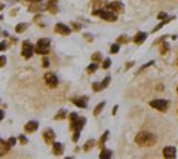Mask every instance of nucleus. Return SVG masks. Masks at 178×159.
Returning <instances> with one entry per match:
<instances>
[{"label":"nucleus","instance_id":"f257e3e1","mask_svg":"<svg viewBox=\"0 0 178 159\" xmlns=\"http://www.w3.org/2000/svg\"><path fill=\"white\" fill-rule=\"evenodd\" d=\"M135 143L138 146H141V147H151L156 143V136L151 134V132H147V131L138 132L137 137H135Z\"/></svg>","mask_w":178,"mask_h":159},{"label":"nucleus","instance_id":"f03ea898","mask_svg":"<svg viewBox=\"0 0 178 159\" xmlns=\"http://www.w3.org/2000/svg\"><path fill=\"white\" fill-rule=\"evenodd\" d=\"M94 13H95V15H100V18L105 20V21H110V23H113V21L117 20V13L113 11L111 8H109V6L102 8V9H100V11H95Z\"/></svg>","mask_w":178,"mask_h":159},{"label":"nucleus","instance_id":"7ed1b4c3","mask_svg":"<svg viewBox=\"0 0 178 159\" xmlns=\"http://www.w3.org/2000/svg\"><path fill=\"white\" fill-rule=\"evenodd\" d=\"M51 49V40L49 39H40L36 45V52L40 55H48Z\"/></svg>","mask_w":178,"mask_h":159},{"label":"nucleus","instance_id":"20e7f679","mask_svg":"<svg viewBox=\"0 0 178 159\" xmlns=\"http://www.w3.org/2000/svg\"><path fill=\"white\" fill-rule=\"evenodd\" d=\"M150 106H151L153 109H157L159 112H166L168 101L166 100H153V101L150 103Z\"/></svg>","mask_w":178,"mask_h":159},{"label":"nucleus","instance_id":"39448f33","mask_svg":"<svg viewBox=\"0 0 178 159\" xmlns=\"http://www.w3.org/2000/svg\"><path fill=\"white\" fill-rule=\"evenodd\" d=\"M34 54V48L30 42H24L22 43V57L24 58H30Z\"/></svg>","mask_w":178,"mask_h":159},{"label":"nucleus","instance_id":"423d86ee","mask_svg":"<svg viewBox=\"0 0 178 159\" xmlns=\"http://www.w3.org/2000/svg\"><path fill=\"white\" fill-rule=\"evenodd\" d=\"M44 82H46V85L49 88H55L56 85H58V78L54 73H46L44 74Z\"/></svg>","mask_w":178,"mask_h":159},{"label":"nucleus","instance_id":"0eeeda50","mask_svg":"<svg viewBox=\"0 0 178 159\" xmlns=\"http://www.w3.org/2000/svg\"><path fill=\"white\" fill-rule=\"evenodd\" d=\"M163 156L166 159H175V156H177V149L174 147V146H166V147L163 149Z\"/></svg>","mask_w":178,"mask_h":159},{"label":"nucleus","instance_id":"6e6552de","mask_svg":"<svg viewBox=\"0 0 178 159\" xmlns=\"http://www.w3.org/2000/svg\"><path fill=\"white\" fill-rule=\"evenodd\" d=\"M55 31H56V33H59V34H62V36H68V34L71 33V30L68 28V25H66V24H61V23H58L55 25Z\"/></svg>","mask_w":178,"mask_h":159},{"label":"nucleus","instance_id":"1a4fd4ad","mask_svg":"<svg viewBox=\"0 0 178 159\" xmlns=\"http://www.w3.org/2000/svg\"><path fill=\"white\" fill-rule=\"evenodd\" d=\"M43 138H44V141H46V143H49V144L52 143V144H54V140H55V132H54L52 129H46V131H44V134H43Z\"/></svg>","mask_w":178,"mask_h":159},{"label":"nucleus","instance_id":"9d476101","mask_svg":"<svg viewBox=\"0 0 178 159\" xmlns=\"http://www.w3.org/2000/svg\"><path fill=\"white\" fill-rule=\"evenodd\" d=\"M9 149H11L9 143H6L5 140H2V138H0V158H2V156H5V155L9 152Z\"/></svg>","mask_w":178,"mask_h":159},{"label":"nucleus","instance_id":"9b49d317","mask_svg":"<svg viewBox=\"0 0 178 159\" xmlns=\"http://www.w3.org/2000/svg\"><path fill=\"white\" fill-rule=\"evenodd\" d=\"M109 8H111V9L116 12V13L123 11V5L120 3V2H113V3H110V5H109Z\"/></svg>","mask_w":178,"mask_h":159},{"label":"nucleus","instance_id":"f8f14e48","mask_svg":"<svg viewBox=\"0 0 178 159\" xmlns=\"http://www.w3.org/2000/svg\"><path fill=\"white\" fill-rule=\"evenodd\" d=\"M37 122H34V121H31V122H28L27 125H25V132H34L36 129H37Z\"/></svg>","mask_w":178,"mask_h":159},{"label":"nucleus","instance_id":"ddd939ff","mask_svg":"<svg viewBox=\"0 0 178 159\" xmlns=\"http://www.w3.org/2000/svg\"><path fill=\"white\" fill-rule=\"evenodd\" d=\"M145 39H147V34L145 33H138L135 37H134V42H135V43H138V45H141Z\"/></svg>","mask_w":178,"mask_h":159},{"label":"nucleus","instance_id":"4468645a","mask_svg":"<svg viewBox=\"0 0 178 159\" xmlns=\"http://www.w3.org/2000/svg\"><path fill=\"white\" fill-rule=\"evenodd\" d=\"M52 152H54V155H62V144L61 143H54Z\"/></svg>","mask_w":178,"mask_h":159},{"label":"nucleus","instance_id":"2eb2a0df","mask_svg":"<svg viewBox=\"0 0 178 159\" xmlns=\"http://www.w3.org/2000/svg\"><path fill=\"white\" fill-rule=\"evenodd\" d=\"M111 158V150H107V149H102L101 150L100 159H110Z\"/></svg>","mask_w":178,"mask_h":159},{"label":"nucleus","instance_id":"dca6fc26","mask_svg":"<svg viewBox=\"0 0 178 159\" xmlns=\"http://www.w3.org/2000/svg\"><path fill=\"white\" fill-rule=\"evenodd\" d=\"M73 103H74L77 107H80V109H85V107H86V101H83V100H77V98H76V100H73Z\"/></svg>","mask_w":178,"mask_h":159},{"label":"nucleus","instance_id":"f3484780","mask_svg":"<svg viewBox=\"0 0 178 159\" xmlns=\"http://www.w3.org/2000/svg\"><path fill=\"white\" fill-rule=\"evenodd\" d=\"M104 106H105V103H101V104H98V106L95 107V110H94V114H95V116H98V114L101 113V110L104 109Z\"/></svg>","mask_w":178,"mask_h":159},{"label":"nucleus","instance_id":"a211bd4d","mask_svg":"<svg viewBox=\"0 0 178 159\" xmlns=\"http://www.w3.org/2000/svg\"><path fill=\"white\" fill-rule=\"evenodd\" d=\"M107 138H109V131H105V132H104V136H102V138L100 140V147H101V150L104 149V143H105V140H107Z\"/></svg>","mask_w":178,"mask_h":159},{"label":"nucleus","instance_id":"6ab92c4d","mask_svg":"<svg viewBox=\"0 0 178 159\" xmlns=\"http://www.w3.org/2000/svg\"><path fill=\"white\" fill-rule=\"evenodd\" d=\"M97 68H98V64H97V63H92V64H91V66L86 68V71H88V73H94Z\"/></svg>","mask_w":178,"mask_h":159},{"label":"nucleus","instance_id":"aec40b11","mask_svg":"<svg viewBox=\"0 0 178 159\" xmlns=\"http://www.w3.org/2000/svg\"><path fill=\"white\" fill-rule=\"evenodd\" d=\"M94 144H95V141L94 140H89V141H86V144H85V150L88 152V150H91V149L94 147Z\"/></svg>","mask_w":178,"mask_h":159},{"label":"nucleus","instance_id":"412c9836","mask_svg":"<svg viewBox=\"0 0 178 159\" xmlns=\"http://www.w3.org/2000/svg\"><path fill=\"white\" fill-rule=\"evenodd\" d=\"M25 27H27V24H20V25H16L15 31H16V33H22V31L25 30Z\"/></svg>","mask_w":178,"mask_h":159},{"label":"nucleus","instance_id":"4be33fe9","mask_svg":"<svg viewBox=\"0 0 178 159\" xmlns=\"http://www.w3.org/2000/svg\"><path fill=\"white\" fill-rule=\"evenodd\" d=\"M110 83V78H105V79L101 82V89H104V88H107V85Z\"/></svg>","mask_w":178,"mask_h":159},{"label":"nucleus","instance_id":"5701e85b","mask_svg":"<svg viewBox=\"0 0 178 159\" xmlns=\"http://www.w3.org/2000/svg\"><path fill=\"white\" fill-rule=\"evenodd\" d=\"M66 112H64V110H59V113L56 114L55 116V119H64V117H66Z\"/></svg>","mask_w":178,"mask_h":159},{"label":"nucleus","instance_id":"b1692460","mask_svg":"<svg viewBox=\"0 0 178 159\" xmlns=\"http://www.w3.org/2000/svg\"><path fill=\"white\" fill-rule=\"evenodd\" d=\"M117 51H119V45H113L110 48V52H111V54H117Z\"/></svg>","mask_w":178,"mask_h":159},{"label":"nucleus","instance_id":"393cba45","mask_svg":"<svg viewBox=\"0 0 178 159\" xmlns=\"http://www.w3.org/2000/svg\"><path fill=\"white\" fill-rule=\"evenodd\" d=\"M110 64H111V61L107 58V60H104V64H102V68H109L110 67Z\"/></svg>","mask_w":178,"mask_h":159},{"label":"nucleus","instance_id":"a878e982","mask_svg":"<svg viewBox=\"0 0 178 159\" xmlns=\"http://www.w3.org/2000/svg\"><path fill=\"white\" fill-rule=\"evenodd\" d=\"M92 86H94V91H102V89H101V83H97V82H95Z\"/></svg>","mask_w":178,"mask_h":159},{"label":"nucleus","instance_id":"bb28decb","mask_svg":"<svg viewBox=\"0 0 178 159\" xmlns=\"http://www.w3.org/2000/svg\"><path fill=\"white\" fill-rule=\"evenodd\" d=\"M49 11H51V12H56V6H55V3H52V2L49 3Z\"/></svg>","mask_w":178,"mask_h":159},{"label":"nucleus","instance_id":"cd10ccee","mask_svg":"<svg viewBox=\"0 0 178 159\" xmlns=\"http://www.w3.org/2000/svg\"><path fill=\"white\" fill-rule=\"evenodd\" d=\"M123 42H128V37L126 36H120L119 37V43H123Z\"/></svg>","mask_w":178,"mask_h":159},{"label":"nucleus","instance_id":"c85d7f7f","mask_svg":"<svg viewBox=\"0 0 178 159\" xmlns=\"http://www.w3.org/2000/svg\"><path fill=\"white\" fill-rule=\"evenodd\" d=\"M101 58V55L100 54H98V52H97V54H94V55H92V60H94V61H98V60H100Z\"/></svg>","mask_w":178,"mask_h":159},{"label":"nucleus","instance_id":"c756f323","mask_svg":"<svg viewBox=\"0 0 178 159\" xmlns=\"http://www.w3.org/2000/svg\"><path fill=\"white\" fill-rule=\"evenodd\" d=\"M6 64V57H0V67Z\"/></svg>","mask_w":178,"mask_h":159},{"label":"nucleus","instance_id":"7c9ffc66","mask_svg":"<svg viewBox=\"0 0 178 159\" xmlns=\"http://www.w3.org/2000/svg\"><path fill=\"white\" fill-rule=\"evenodd\" d=\"M43 67H49V60L48 58H43V64H42Z\"/></svg>","mask_w":178,"mask_h":159},{"label":"nucleus","instance_id":"2f4dec72","mask_svg":"<svg viewBox=\"0 0 178 159\" xmlns=\"http://www.w3.org/2000/svg\"><path fill=\"white\" fill-rule=\"evenodd\" d=\"M165 16H166V13H165V12H162V13H159V15H157V18H159V20H165Z\"/></svg>","mask_w":178,"mask_h":159},{"label":"nucleus","instance_id":"473e14b6","mask_svg":"<svg viewBox=\"0 0 178 159\" xmlns=\"http://www.w3.org/2000/svg\"><path fill=\"white\" fill-rule=\"evenodd\" d=\"M166 51H168V45L163 43V46H162V54H166Z\"/></svg>","mask_w":178,"mask_h":159},{"label":"nucleus","instance_id":"72a5a7b5","mask_svg":"<svg viewBox=\"0 0 178 159\" xmlns=\"http://www.w3.org/2000/svg\"><path fill=\"white\" fill-rule=\"evenodd\" d=\"M20 141H21L22 144H25V143H27V138H25L24 136H21V137H20Z\"/></svg>","mask_w":178,"mask_h":159},{"label":"nucleus","instance_id":"f704fd0d","mask_svg":"<svg viewBox=\"0 0 178 159\" xmlns=\"http://www.w3.org/2000/svg\"><path fill=\"white\" fill-rule=\"evenodd\" d=\"M8 143H9V146H13V144L16 143V140H15V138H11V140H9Z\"/></svg>","mask_w":178,"mask_h":159},{"label":"nucleus","instance_id":"c9c22d12","mask_svg":"<svg viewBox=\"0 0 178 159\" xmlns=\"http://www.w3.org/2000/svg\"><path fill=\"white\" fill-rule=\"evenodd\" d=\"M5 48H6V43H5V42H3V43H0V51H3Z\"/></svg>","mask_w":178,"mask_h":159},{"label":"nucleus","instance_id":"e433bc0d","mask_svg":"<svg viewBox=\"0 0 178 159\" xmlns=\"http://www.w3.org/2000/svg\"><path fill=\"white\" fill-rule=\"evenodd\" d=\"M3 119V110H0V121Z\"/></svg>","mask_w":178,"mask_h":159},{"label":"nucleus","instance_id":"4c0bfd02","mask_svg":"<svg viewBox=\"0 0 178 159\" xmlns=\"http://www.w3.org/2000/svg\"><path fill=\"white\" fill-rule=\"evenodd\" d=\"M31 2H40V0H31Z\"/></svg>","mask_w":178,"mask_h":159},{"label":"nucleus","instance_id":"58836bf2","mask_svg":"<svg viewBox=\"0 0 178 159\" xmlns=\"http://www.w3.org/2000/svg\"><path fill=\"white\" fill-rule=\"evenodd\" d=\"M66 159H73V158H66Z\"/></svg>","mask_w":178,"mask_h":159},{"label":"nucleus","instance_id":"ea45409f","mask_svg":"<svg viewBox=\"0 0 178 159\" xmlns=\"http://www.w3.org/2000/svg\"><path fill=\"white\" fill-rule=\"evenodd\" d=\"M177 91H178V88H177Z\"/></svg>","mask_w":178,"mask_h":159}]
</instances>
